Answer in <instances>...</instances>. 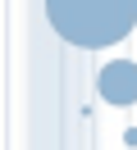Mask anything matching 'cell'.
<instances>
[{
    "label": "cell",
    "instance_id": "obj_1",
    "mask_svg": "<svg viewBox=\"0 0 137 150\" xmlns=\"http://www.w3.org/2000/svg\"><path fill=\"white\" fill-rule=\"evenodd\" d=\"M46 14L64 41L96 50V46H114L133 32L137 0H46Z\"/></svg>",
    "mask_w": 137,
    "mask_h": 150
},
{
    "label": "cell",
    "instance_id": "obj_2",
    "mask_svg": "<svg viewBox=\"0 0 137 150\" xmlns=\"http://www.w3.org/2000/svg\"><path fill=\"white\" fill-rule=\"evenodd\" d=\"M100 96H105L110 105H133L137 100V64H128V59L105 64V73H100Z\"/></svg>",
    "mask_w": 137,
    "mask_h": 150
}]
</instances>
